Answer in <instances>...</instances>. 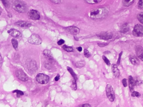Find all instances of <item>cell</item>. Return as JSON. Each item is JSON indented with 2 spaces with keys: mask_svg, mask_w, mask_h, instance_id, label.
Here are the masks:
<instances>
[{
  "mask_svg": "<svg viewBox=\"0 0 143 107\" xmlns=\"http://www.w3.org/2000/svg\"><path fill=\"white\" fill-rule=\"evenodd\" d=\"M11 43L13 48H14L16 50H17L18 46V41L15 39H11Z\"/></svg>",
  "mask_w": 143,
  "mask_h": 107,
  "instance_id": "cb8c5ba5",
  "label": "cell"
},
{
  "mask_svg": "<svg viewBox=\"0 0 143 107\" xmlns=\"http://www.w3.org/2000/svg\"><path fill=\"white\" fill-rule=\"evenodd\" d=\"M3 4H4V6L6 8H8L10 6V3H9L8 0H1Z\"/></svg>",
  "mask_w": 143,
  "mask_h": 107,
  "instance_id": "f1b7e54d",
  "label": "cell"
},
{
  "mask_svg": "<svg viewBox=\"0 0 143 107\" xmlns=\"http://www.w3.org/2000/svg\"><path fill=\"white\" fill-rule=\"evenodd\" d=\"M129 30V28L128 24H127V23H125L121 26V29H120V32L122 33H125L128 32Z\"/></svg>",
  "mask_w": 143,
  "mask_h": 107,
  "instance_id": "d6986e66",
  "label": "cell"
},
{
  "mask_svg": "<svg viewBox=\"0 0 143 107\" xmlns=\"http://www.w3.org/2000/svg\"><path fill=\"white\" fill-rule=\"evenodd\" d=\"M1 11L0 10V14H1Z\"/></svg>",
  "mask_w": 143,
  "mask_h": 107,
  "instance_id": "ee69618b",
  "label": "cell"
},
{
  "mask_svg": "<svg viewBox=\"0 0 143 107\" xmlns=\"http://www.w3.org/2000/svg\"><path fill=\"white\" fill-rule=\"evenodd\" d=\"M122 83H123V85L124 87H126L127 86V80L126 79H123L122 80Z\"/></svg>",
  "mask_w": 143,
  "mask_h": 107,
  "instance_id": "d590c367",
  "label": "cell"
},
{
  "mask_svg": "<svg viewBox=\"0 0 143 107\" xmlns=\"http://www.w3.org/2000/svg\"><path fill=\"white\" fill-rule=\"evenodd\" d=\"M135 1V0H123V6L125 7H128L131 6Z\"/></svg>",
  "mask_w": 143,
  "mask_h": 107,
  "instance_id": "ffe728a7",
  "label": "cell"
},
{
  "mask_svg": "<svg viewBox=\"0 0 143 107\" xmlns=\"http://www.w3.org/2000/svg\"><path fill=\"white\" fill-rule=\"evenodd\" d=\"M108 11L105 8H100L93 10L90 12L89 16L91 19L97 20L104 18L108 14Z\"/></svg>",
  "mask_w": 143,
  "mask_h": 107,
  "instance_id": "6da1fadb",
  "label": "cell"
},
{
  "mask_svg": "<svg viewBox=\"0 0 143 107\" xmlns=\"http://www.w3.org/2000/svg\"><path fill=\"white\" fill-rule=\"evenodd\" d=\"M98 37L102 39L108 40L112 39L113 34L110 32H102L98 35Z\"/></svg>",
  "mask_w": 143,
  "mask_h": 107,
  "instance_id": "8fae6325",
  "label": "cell"
},
{
  "mask_svg": "<svg viewBox=\"0 0 143 107\" xmlns=\"http://www.w3.org/2000/svg\"><path fill=\"white\" fill-rule=\"evenodd\" d=\"M112 71L114 75L115 76L116 78L119 77L120 74V72L116 65L114 64L112 65Z\"/></svg>",
  "mask_w": 143,
  "mask_h": 107,
  "instance_id": "2e32d148",
  "label": "cell"
},
{
  "mask_svg": "<svg viewBox=\"0 0 143 107\" xmlns=\"http://www.w3.org/2000/svg\"><path fill=\"white\" fill-rule=\"evenodd\" d=\"M13 8L18 13H25L27 11V6L26 4L20 0H16L13 2Z\"/></svg>",
  "mask_w": 143,
  "mask_h": 107,
  "instance_id": "7a4b0ae2",
  "label": "cell"
},
{
  "mask_svg": "<svg viewBox=\"0 0 143 107\" xmlns=\"http://www.w3.org/2000/svg\"><path fill=\"white\" fill-rule=\"evenodd\" d=\"M29 18L33 20H38L40 18V15L39 12L35 10H31L28 13Z\"/></svg>",
  "mask_w": 143,
  "mask_h": 107,
  "instance_id": "ba28073f",
  "label": "cell"
},
{
  "mask_svg": "<svg viewBox=\"0 0 143 107\" xmlns=\"http://www.w3.org/2000/svg\"><path fill=\"white\" fill-rule=\"evenodd\" d=\"M103 61H104L106 63V64L108 65H110V62L109 60V59L107 58L105 56H103L102 57Z\"/></svg>",
  "mask_w": 143,
  "mask_h": 107,
  "instance_id": "4dcf8cb0",
  "label": "cell"
},
{
  "mask_svg": "<svg viewBox=\"0 0 143 107\" xmlns=\"http://www.w3.org/2000/svg\"><path fill=\"white\" fill-rule=\"evenodd\" d=\"M84 56L86 58H89L91 56V54L90 53V52H89L88 50H87V49H84Z\"/></svg>",
  "mask_w": 143,
  "mask_h": 107,
  "instance_id": "1f68e13d",
  "label": "cell"
},
{
  "mask_svg": "<svg viewBox=\"0 0 143 107\" xmlns=\"http://www.w3.org/2000/svg\"><path fill=\"white\" fill-rule=\"evenodd\" d=\"M37 81L41 84H46L49 82L50 77L49 76L43 73H39L36 78Z\"/></svg>",
  "mask_w": 143,
  "mask_h": 107,
  "instance_id": "277c9868",
  "label": "cell"
},
{
  "mask_svg": "<svg viewBox=\"0 0 143 107\" xmlns=\"http://www.w3.org/2000/svg\"><path fill=\"white\" fill-rule=\"evenodd\" d=\"M64 42H65V41L63 39H60L57 42V44L59 45H61L63 44Z\"/></svg>",
  "mask_w": 143,
  "mask_h": 107,
  "instance_id": "f35d334b",
  "label": "cell"
},
{
  "mask_svg": "<svg viewBox=\"0 0 143 107\" xmlns=\"http://www.w3.org/2000/svg\"><path fill=\"white\" fill-rule=\"evenodd\" d=\"M97 44H98V45L100 47H105V46H107V45L108 44H107V43H98Z\"/></svg>",
  "mask_w": 143,
  "mask_h": 107,
  "instance_id": "e575fe53",
  "label": "cell"
},
{
  "mask_svg": "<svg viewBox=\"0 0 143 107\" xmlns=\"http://www.w3.org/2000/svg\"><path fill=\"white\" fill-rule=\"evenodd\" d=\"M67 70H68V71L71 74V75L72 76L74 79H75L76 81H77V75H76V74H75V72H74L72 69L71 68V67H70L69 66H67Z\"/></svg>",
  "mask_w": 143,
  "mask_h": 107,
  "instance_id": "44dd1931",
  "label": "cell"
},
{
  "mask_svg": "<svg viewBox=\"0 0 143 107\" xmlns=\"http://www.w3.org/2000/svg\"><path fill=\"white\" fill-rule=\"evenodd\" d=\"M26 64L28 70L31 73H34L37 70V63L35 60L33 59L28 60Z\"/></svg>",
  "mask_w": 143,
  "mask_h": 107,
  "instance_id": "5b68a950",
  "label": "cell"
},
{
  "mask_svg": "<svg viewBox=\"0 0 143 107\" xmlns=\"http://www.w3.org/2000/svg\"><path fill=\"white\" fill-rule=\"evenodd\" d=\"M129 59L131 63L134 65H137L139 64V61L137 58L133 56L130 55L129 56Z\"/></svg>",
  "mask_w": 143,
  "mask_h": 107,
  "instance_id": "ac0fdd59",
  "label": "cell"
},
{
  "mask_svg": "<svg viewBox=\"0 0 143 107\" xmlns=\"http://www.w3.org/2000/svg\"><path fill=\"white\" fill-rule=\"evenodd\" d=\"M43 54L49 62H52L53 60V57L52 55L51 52L48 49H45L43 52Z\"/></svg>",
  "mask_w": 143,
  "mask_h": 107,
  "instance_id": "5bb4252c",
  "label": "cell"
},
{
  "mask_svg": "<svg viewBox=\"0 0 143 107\" xmlns=\"http://www.w3.org/2000/svg\"><path fill=\"white\" fill-rule=\"evenodd\" d=\"M51 2L55 4H59L61 2V0H50Z\"/></svg>",
  "mask_w": 143,
  "mask_h": 107,
  "instance_id": "836d02e7",
  "label": "cell"
},
{
  "mask_svg": "<svg viewBox=\"0 0 143 107\" xmlns=\"http://www.w3.org/2000/svg\"><path fill=\"white\" fill-rule=\"evenodd\" d=\"M106 93L108 100L110 102L114 101L115 98V95L112 86L109 84L107 85L106 87Z\"/></svg>",
  "mask_w": 143,
  "mask_h": 107,
  "instance_id": "8992f818",
  "label": "cell"
},
{
  "mask_svg": "<svg viewBox=\"0 0 143 107\" xmlns=\"http://www.w3.org/2000/svg\"><path fill=\"white\" fill-rule=\"evenodd\" d=\"M137 18L139 21L143 24V12L138 14Z\"/></svg>",
  "mask_w": 143,
  "mask_h": 107,
  "instance_id": "484cf974",
  "label": "cell"
},
{
  "mask_svg": "<svg viewBox=\"0 0 143 107\" xmlns=\"http://www.w3.org/2000/svg\"><path fill=\"white\" fill-rule=\"evenodd\" d=\"M16 74L17 77L22 81H27L29 79L28 76L22 70H19L16 71Z\"/></svg>",
  "mask_w": 143,
  "mask_h": 107,
  "instance_id": "9c48e42d",
  "label": "cell"
},
{
  "mask_svg": "<svg viewBox=\"0 0 143 107\" xmlns=\"http://www.w3.org/2000/svg\"><path fill=\"white\" fill-rule=\"evenodd\" d=\"M71 88L74 91H76L77 89V86L76 84V81L75 79H73L72 81V84L71 85Z\"/></svg>",
  "mask_w": 143,
  "mask_h": 107,
  "instance_id": "4316f807",
  "label": "cell"
},
{
  "mask_svg": "<svg viewBox=\"0 0 143 107\" xmlns=\"http://www.w3.org/2000/svg\"><path fill=\"white\" fill-rule=\"evenodd\" d=\"M88 4H95L101 2L102 0H85Z\"/></svg>",
  "mask_w": 143,
  "mask_h": 107,
  "instance_id": "d4e9b609",
  "label": "cell"
},
{
  "mask_svg": "<svg viewBox=\"0 0 143 107\" xmlns=\"http://www.w3.org/2000/svg\"><path fill=\"white\" fill-rule=\"evenodd\" d=\"M76 49H77L80 52H81V51H82V49H82V48L81 46L78 47H77Z\"/></svg>",
  "mask_w": 143,
  "mask_h": 107,
  "instance_id": "b9f144b4",
  "label": "cell"
},
{
  "mask_svg": "<svg viewBox=\"0 0 143 107\" xmlns=\"http://www.w3.org/2000/svg\"><path fill=\"white\" fill-rule=\"evenodd\" d=\"M139 57V58L140 59H141L142 61H143V55H142L140 56Z\"/></svg>",
  "mask_w": 143,
  "mask_h": 107,
  "instance_id": "7bdbcfd3",
  "label": "cell"
},
{
  "mask_svg": "<svg viewBox=\"0 0 143 107\" xmlns=\"http://www.w3.org/2000/svg\"><path fill=\"white\" fill-rule=\"evenodd\" d=\"M59 78H60V75H59V74H58L56 76V77H55V80L56 81H58L59 79Z\"/></svg>",
  "mask_w": 143,
  "mask_h": 107,
  "instance_id": "ab89813d",
  "label": "cell"
},
{
  "mask_svg": "<svg viewBox=\"0 0 143 107\" xmlns=\"http://www.w3.org/2000/svg\"><path fill=\"white\" fill-rule=\"evenodd\" d=\"M122 53L123 52H121V53H120L119 54V57H118V60L117 62V65H119L120 63V61H121V57L122 54Z\"/></svg>",
  "mask_w": 143,
  "mask_h": 107,
  "instance_id": "8d00e7d4",
  "label": "cell"
},
{
  "mask_svg": "<svg viewBox=\"0 0 143 107\" xmlns=\"http://www.w3.org/2000/svg\"><path fill=\"white\" fill-rule=\"evenodd\" d=\"M138 7L139 9H143V0H139L138 4Z\"/></svg>",
  "mask_w": 143,
  "mask_h": 107,
  "instance_id": "f546056e",
  "label": "cell"
},
{
  "mask_svg": "<svg viewBox=\"0 0 143 107\" xmlns=\"http://www.w3.org/2000/svg\"><path fill=\"white\" fill-rule=\"evenodd\" d=\"M28 42L30 44L34 45H40L42 43V39L39 35L34 33L28 39Z\"/></svg>",
  "mask_w": 143,
  "mask_h": 107,
  "instance_id": "3957f363",
  "label": "cell"
},
{
  "mask_svg": "<svg viewBox=\"0 0 143 107\" xmlns=\"http://www.w3.org/2000/svg\"><path fill=\"white\" fill-rule=\"evenodd\" d=\"M79 107H91V105H90L89 104L86 103L83 104L82 105H79Z\"/></svg>",
  "mask_w": 143,
  "mask_h": 107,
  "instance_id": "74e56055",
  "label": "cell"
},
{
  "mask_svg": "<svg viewBox=\"0 0 143 107\" xmlns=\"http://www.w3.org/2000/svg\"><path fill=\"white\" fill-rule=\"evenodd\" d=\"M2 64H3V59H2V57L0 53V67L2 66Z\"/></svg>",
  "mask_w": 143,
  "mask_h": 107,
  "instance_id": "60d3db41",
  "label": "cell"
},
{
  "mask_svg": "<svg viewBox=\"0 0 143 107\" xmlns=\"http://www.w3.org/2000/svg\"><path fill=\"white\" fill-rule=\"evenodd\" d=\"M13 92H16L17 93V97L19 98L20 96H22L24 95V92H23L21 91H19V90H15L13 91Z\"/></svg>",
  "mask_w": 143,
  "mask_h": 107,
  "instance_id": "83f0119b",
  "label": "cell"
},
{
  "mask_svg": "<svg viewBox=\"0 0 143 107\" xmlns=\"http://www.w3.org/2000/svg\"><path fill=\"white\" fill-rule=\"evenodd\" d=\"M64 29L67 33L72 35H77L80 33V29L75 26H69L65 28Z\"/></svg>",
  "mask_w": 143,
  "mask_h": 107,
  "instance_id": "30bf717a",
  "label": "cell"
},
{
  "mask_svg": "<svg viewBox=\"0 0 143 107\" xmlns=\"http://www.w3.org/2000/svg\"><path fill=\"white\" fill-rule=\"evenodd\" d=\"M63 50L65 51L68 52H74L73 49L71 46H69L67 45H64L63 46Z\"/></svg>",
  "mask_w": 143,
  "mask_h": 107,
  "instance_id": "7402d4cb",
  "label": "cell"
},
{
  "mask_svg": "<svg viewBox=\"0 0 143 107\" xmlns=\"http://www.w3.org/2000/svg\"><path fill=\"white\" fill-rule=\"evenodd\" d=\"M85 65V62L84 61H80L78 62L75 64V66L78 68H81L84 66Z\"/></svg>",
  "mask_w": 143,
  "mask_h": 107,
  "instance_id": "603a6c76",
  "label": "cell"
},
{
  "mask_svg": "<svg viewBox=\"0 0 143 107\" xmlns=\"http://www.w3.org/2000/svg\"><path fill=\"white\" fill-rule=\"evenodd\" d=\"M131 96L132 97H137V98H139L140 96H141V95L139 92H136V91H134L131 94Z\"/></svg>",
  "mask_w": 143,
  "mask_h": 107,
  "instance_id": "d6a6232c",
  "label": "cell"
},
{
  "mask_svg": "<svg viewBox=\"0 0 143 107\" xmlns=\"http://www.w3.org/2000/svg\"><path fill=\"white\" fill-rule=\"evenodd\" d=\"M128 82H129V88L131 91H133L134 90V86L136 85V82L134 80L131 76H129L128 78Z\"/></svg>",
  "mask_w": 143,
  "mask_h": 107,
  "instance_id": "9a60e30c",
  "label": "cell"
},
{
  "mask_svg": "<svg viewBox=\"0 0 143 107\" xmlns=\"http://www.w3.org/2000/svg\"><path fill=\"white\" fill-rule=\"evenodd\" d=\"M8 33L12 37L16 38H19L21 37L22 35L20 32L15 29H11L8 31Z\"/></svg>",
  "mask_w": 143,
  "mask_h": 107,
  "instance_id": "4fadbf2b",
  "label": "cell"
},
{
  "mask_svg": "<svg viewBox=\"0 0 143 107\" xmlns=\"http://www.w3.org/2000/svg\"><path fill=\"white\" fill-rule=\"evenodd\" d=\"M133 35L136 37H141L143 36V26L138 24L134 26L133 31Z\"/></svg>",
  "mask_w": 143,
  "mask_h": 107,
  "instance_id": "52a82bcc",
  "label": "cell"
},
{
  "mask_svg": "<svg viewBox=\"0 0 143 107\" xmlns=\"http://www.w3.org/2000/svg\"><path fill=\"white\" fill-rule=\"evenodd\" d=\"M136 55L138 57L143 54V48L140 45H137L135 48Z\"/></svg>",
  "mask_w": 143,
  "mask_h": 107,
  "instance_id": "e0dca14e",
  "label": "cell"
},
{
  "mask_svg": "<svg viewBox=\"0 0 143 107\" xmlns=\"http://www.w3.org/2000/svg\"><path fill=\"white\" fill-rule=\"evenodd\" d=\"M15 24L19 27L24 28H29L31 26V24L30 22L23 21H20L16 22Z\"/></svg>",
  "mask_w": 143,
  "mask_h": 107,
  "instance_id": "7c38bea8",
  "label": "cell"
}]
</instances>
